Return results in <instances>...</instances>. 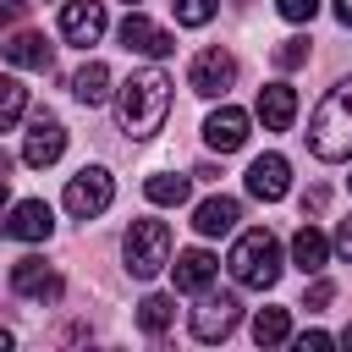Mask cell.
Returning a JSON list of instances; mask_svg holds the SVG:
<instances>
[{"label":"cell","mask_w":352,"mask_h":352,"mask_svg":"<svg viewBox=\"0 0 352 352\" xmlns=\"http://www.w3.org/2000/svg\"><path fill=\"white\" fill-rule=\"evenodd\" d=\"M170 275H176V292L204 297V292L214 286L220 264H214V253H209V248H182V253H176V264H170Z\"/></svg>","instance_id":"obj_12"},{"label":"cell","mask_w":352,"mask_h":352,"mask_svg":"<svg viewBox=\"0 0 352 352\" xmlns=\"http://www.w3.org/2000/svg\"><path fill=\"white\" fill-rule=\"evenodd\" d=\"M6 346H11V330H0V352H6Z\"/></svg>","instance_id":"obj_36"},{"label":"cell","mask_w":352,"mask_h":352,"mask_svg":"<svg viewBox=\"0 0 352 352\" xmlns=\"http://www.w3.org/2000/svg\"><path fill=\"white\" fill-rule=\"evenodd\" d=\"M286 336H292L286 308H258V314H253V341H258V346H280Z\"/></svg>","instance_id":"obj_23"},{"label":"cell","mask_w":352,"mask_h":352,"mask_svg":"<svg viewBox=\"0 0 352 352\" xmlns=\"http://www.w3.org/2000/svg\"><path fill=\"white\" fill-rule=\"evenodd\" d=\"M236 220H242V204L226 198V192H214V198H204L192 209V231L198 236H226V231H236Z\"/></svg>","instance_id":"obj_18"},{"label":"cell","mask_w":352,"mask_h":352,"mask_svg":"<svg viewBox=\"0 0 352 352\" xmlns=\"http://www.w3.org/2000/svg\"><path fill=\"white\" fill-rule=\"evenodd\" d=\"M28 6H33V0H0V28H16V22L28 16Z\"/></svg>","instance_id":"obj_29"},{"label":"cell","mask_w":352,"mask_h":352,"mask_svg":"<svg viewBox=\"0 0 352 352\" xmlns=\"http://www.w3.org/2000/svg\"><path fill=\"white\" fill-rule=\"evenodd\" d=\"M170 319H176V302H170L165 292H148V297L138 302V324H143L148 336H165V330H170Z\"/></svg>","instance_id":"obj_22"},{"label":"cell","mask_w":352,"mask_h":352,"mask_svg":"<svg viewBox=\"0 0 352 352\" xmlns=\"http://www.w3.org/2000/svg\"><path fill=\"white\" fill-rule=\"evenodd\" d=\"M187 82H192V94H204V99H226V88L236 82V55H231V50H220V44L198 50V55H192Z\"/></svg>","instance_id":"obj_7"},{"label":"cell","mask_w":352,"mask_h":352,"mask_svg":"<svg viewBox=\"0 0 352 352\" xmlns=\"http://www.w3.org/2000/svg\"><path fill=\"white\" fill-rule=\"evenodd\" d=\"M60 204H66L72 220H94V214H104V209L116 204V176H110L104 165H82V170L66 182Z\"/></svg>","instance_id":"obj_5"},{"label":"cell","mask_w":352,"mask_h":352,"mask_svg":"<svg viewBox=\"0 0 352 352\" xmlns=\"http://www.w3.org/2000/svg\"><path fill=\"white\" fill-rule=\"evenodd\" d=\"M116 110H121V126H126V138H154L160 126H165V116H170V77L160 72V66H138L126 82H121V94H116Z\"/></svg>","instance_id":"obj_1"},{"label":"cell","mask_w":352,"mask_h":352,"mask_svg":"<svg viewBox=\"0 0 352 352\" xmlns=\"http://www.w3.org/2000/svg\"><path fill=\"white\" fill-rule=\"evenodd\" d=\"M126 6H132V0H126Z\"/></svg>","instance_id":"obj_38"},{"label":"cell","mask_w":352,"mask_h":352,"mask_svg":"<svg viewBox=\"0 0 352 352\" xmlns=\"http://www.w3.org/2000/svg\"><path fill=\"white\" fill-rule=\"evenodd\" d=\"M336 341H341V346H352V324H346V330H341V336H336Z\"/></svg>","instance_id":"obj_35"},{"label":"cell","mask_w":352,"mask_h":352,"mask_svg":"<svg viewBox=\"0 0 352 352\" xmlns=\"http://www.w3.org/2000/svg\"><path fill=\"white\" fill-rule=\"evenodd\" d=\"M6 60H11V66H22V72H50L55 44H50L44 33H33V28H16V33H11V44H6Z\"/></svg>","instance_id":"obj_16"},{"label":"cell","mask_w":352,"mask_h":352,"mask_svg":"<svg viewBox=\"0 0 352 352\" xmlns=\"http://www.w3.org/2000/svg\"><path fill=\"white\" fill-rule=\"evenodd\" d=\"M66 154V126H60V116H50V110H33V121H28V138H22V160L33 165V170H44V165H55Z\"/></svg>","instance_id":"obj_8"},{"label":"cell","mask_w":352,"mask_h":352,"mask_svg":"<svg viewBox=\"0 0 352 352\" xmlns=\"http://www.w3.org/2000/svg\"><path fill=\"white\" fill-rule=\"evenodd\" d=\"M236 319H242V302L231 292H204V302L192 308V341L214 346V341H226L236 330Z\"/></svg>","instance_id":"obj_6"},{"label":"cell","mask_w":352,"mask_h":352,"mask_svg":"<svg viewBox=\"0 0 352 352\" xmlns=\"http://www.w3.org/2000/svg\"><path fill=\"white\" fill-rule=\"evenodd\" d=\"M6 198H11V187H6V170H0V209H6Z\"/></svg>","instance_id":"obj_34"},{"label":"cell","mask_w":352,"mask_h":352,"mask_svg":"<svg viewBox=\"0 0 352 352\" xmlns=\"http://www.w3.org/2000/svg\"><path fill=\"white\" fill-rule=\"evenodd\" d=\"M275 11H280L286 22H314V16H319V0H275Z\"/></svg>","instance_id":"obj_27"},{"label":"cell","mask_w":352,"mask_h":352,"mask_svg":"<svg viewBox=\"0 0 352 352\" xmlns=\"http://www.w3.org/2000/svg\"><path fill=\"white\" fill-rule=\"evenodd\" d=\"M121 50H126V55H148V60H165V55L176 50V38H170L160 22H148L143 11H126V22H121Z\"/></svg>","instance_id":"obj_10"},{"label":"cell","mask_w":352,"mask_h":352,"mask_svg":"<svg viewBox=\"0 0 352 352\" xmlns=\"http://www.w3.org/2000/svg\"><path fill=\"white\" fill-rule=\"evenodd\" d=\"M330 248H336V253H341V258L352 264V214H346V220L336 226V236H330Z\"/></svg>","instance_id":"obj_30"},{"label":"cell","mask_w":352,"mask_h":352,"mask_svg":"<svg viewBox=\"0 0 352 352\" xmlns=\"http://www.w3.org/2000/svg\"><path fill=\"white\" fill-rule=\"evenodd\" d=\"M286 187H292V165H286L280 154H258V160L248 165V192H253V198L275 204V198H286Z\"/></svg>","instance_id":"obj_15"},{"label":"cell","mask_w":352,"mask_h":352,"mask_svg":"<svg viewBox=\"0 0 352 352\" xmlns=\"http://www.w3.org/2000/svg\"><path fill=\"white\" fill-rule=\"evenodd\" d=\"M330 297H336V286H330L324 275H314V286H308V297H302V308H308V314H319V308H330Z\"/></svg>","instance_id":"obj_28"},{"label":"cell","mask_w":352,"mask_h":352,"mask_svg":"<svg viewBox=\"0 0 352 352\" xmlns=\"http://www.w3.org/2000/svg\"><path fill=\"white\" fill-rule=\"evenodd\" d=\"M231 275H236V286H253V292H270L275 280H280V242L264 231V226H253V231H242L236 242H231Z\"/></svg>","instance_id":"obj_3"},{"label":"cell","mask_w":352,"mask_h":352,"mask_svg":"<svg viewBox=\"0 0 352 352\" xmlns=\"http://www.w3.org/2000/svg\"><path fill=\"white\" fill-rule=\"evenodd\" d=\"M121 258H126V270L138 275V280H154L165 264H170V226L165 220H132L126 226V236H121Z\"/></svg>","instance_id":"obj_4"},{"label":"cell","mask_w":352,"mask_h":352,"mask_svg":"<svg viewBox=\"0 0 352 352\" xmlns=\"http://www.w3.org/2000/svg\"><path fill=\"white\" fill-rule=\"evenodd\" d=\"M297 346H302V352H308V346L319 352V346H330V336H324V330H302V336H297Z\"/></svg>","instance_id":"obj_31"},{"label":"cell","mask_w":352,"mask_h":352,"mask_svg":"<svg viewBox=\"0 0 352 352\" xmlns=\"http://www.w3.org/2000/svg\"><path fill=\"white\" fill-rule=\"evenodd\" d=\"M72 94H77L82 104H104V99H110V66H104V60H88V66H77V77H72Z\"/></svg>","instance_id":"obj_20"},{"label":"cell","mask_w":352,"mask_h":352,"mask_svg":"<svg viewBox=\"0 0 352 352\" xmlns=\"http://www.w3.org/2000/svg\"><path fill=\"white\" fill-rule=\"evenodd\" d=\"M204 143H209L214 154H231V148H242V143H248V110H236V104H220V110H209V116H204Z\"/></svg>","instance_id":"obj_11"},{"label":"cell","mask_w":352,"mask_h":352,"mask_svg":"<svg viewBox=\"0 0 352 352\" xmlns=\"http://www.w3.org/2000/svg\"><path fill=\"white\" fill-rule=\"evenodd\" d=\"M308 148H314V160H324V165L352 160V77H341V82L319 99V110H314V121H308Z\"/></svg>","instance_id":"obj_2"},{"label":"cell","mask_w":352,"mask_h":352,"mask_svg":"<svg viewBox=\"0 0 352 352\" xmlns=\"http://www.w3.org/2000/svg\"><path fill=\"white\" fill-rule=\"evenodd\" d=\"M258 121H264L270 132H286V126L297 121V88H292V82H264V88H258Z\"/></svg>","instance_id":"obj_17"},{"label":"cell","mask_w":352,"mask_h":352,"mask_svg":"<svg viewBox=\"0 0 352 352\" xmlns=\"http://www.w3.org/2000/svg\"><path fill=\"white\" fill-rule=\"evenodd\" d=\"M50 231H55V214H50L44 198H22V204H11L6 236H16V242H50Z\"/></svg>","instance_id":"obj_14"},{"label":"cell","mask_w":352,"mask_h":352,"mask_svg":"<svg viewBox=\"0 0 352 352\" xmlns=\"http://www.w3.org/2000/svg\"><path fill=\"white\" fill-rule=\"evenodd\" d=\"M22 116H28V88L16 77H0V132H11Z\"/></svg>","instance_id":"obj_24"},{"label":"cell","mask_w":352,"mask_h":352,"mask_svg":"<svg viewBox=\"0 0 352 352\" xmlns=\"http://www.w3.org/2000/svg\"><path fill=\"white\" fill-rule=\"evenodd\" d=\"M346 182H352V176H346Z\"/></svg>","instance_id":"obj_37"},{"label":"cell","mask_w":352,"mask_h":352,"mask_svg":"<svg viewBox=\"0 0 352 352\" xmlns=\"http://www.w3.org/2000/svg\"><path fill=\"white\" fill-rule=\"evenodd\" d=\"M60 38L88 50L104 38V0H66L60 6Z\"/></svg>","instance_id":"obj_9"},{"label":"cell","mask_w":352,"mask_h":352,"mask_svg":"<svg viewBox=\"0 0 352 352\" xmlns=\"http://www.w3.org/2000/svg\"><path fill=\"white\" fill-rule=\"evenodd\" d=\"M324 258H330V236H324L319 226H302V231L292 236V264H297L302 275H319Z\"/></svg>","instance_id":"obj_19"},{"label":"cell","mask_w":352,"mask_h":352,"mask_svg":"<svg viewBox=\"0 0 352 352\" xmlns=\"http://www.w3.org/2000/svg\"><path fill=\"white\" fill-rule=\"evenodd\" d=\"M143 192H148V204H165V209H176V204H187V192H192V176L160 170V176H148V182H143Z\"/></svg>","instance_id":"obj_21"},{"label":"cell","mask_w":352,"mask_h":352,"mask_svg":"<svg viewBox=\"0 0 352 352\" xmlns=\"http://www.w3.org/2000/svg\"><path fill=\"white\" fill-rule=\"evenodd\" d=\"M214 11H220V0H176V22L182 28H204Z\"/></svg>","instance_id":"obj_25"},{"label":"cell","mask_w":352,"mask_h":352,"mask_svg":"<svg viewBox=\"0 0 352 352\" xmlns=\"http://www.w3.org/2000/svg\"><path fill=\"white\" fill-rule=\"evenodd\" d=\"M330 11H336V22H341V28H352V0H330Z\"/></svg>","instance_id":"obj_33"},{"label":"cell","mask_w":352,"mask_h":352,"mask_svg":"<svg viewBox=\"0 0 352 352\" xmlns=\"http://www.w3.org/2000/svg\"><path fill=\"white\" fill-rule=\"evenodd\" d=\"M11 292H16V297L55 302V297H60V275H55L44 258H33V253H28V258H16V264H11Z\"/></svg>","instance_id":"obj_13"},{"label":"cell","mask_w":352,"mask_h":352,"mask_svg":"<svg viewBox=\"0 0 352 352\" xmlns=\"http://www.w3.org/2000/svg\"><path fill=\"white\" fill-rule=\"evenodd\" d=\"M319 209H324V187H314V192L302 198V214H319Z\"/></svg>","instance_id":"obj_32"},{"label":"cell","mask_w":352,"mask_h":352,"mask_svg":"<svg viewBox=\"0 0 352 352\" xmlns=\"http://www.w3.org/2000/svg\"><path fill=\"white\" fill-rule=\"evenodd\" d=\"M302 60H308V38H280V44H275V66H280V72H297Z\"/></svg>","instance_id":"obj_26"}]
</instances>
